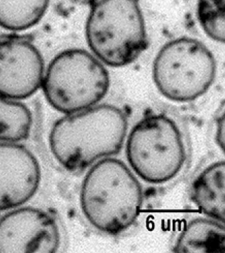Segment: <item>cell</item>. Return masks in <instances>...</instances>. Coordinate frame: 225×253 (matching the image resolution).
Listing matches in <instances>:
<instances>
[{"mask_svg":"<svg viewBox=\"0 0 225 253\" xmlns=\"http://www.w3.org/2000/svg\"><path fill=\"white\" fill-rule=\"evenodd\" d=\"M125 113L111 104L93 106L61 118L50 134V148L67 170L88 168L101 159L117 154L126 136Z\"/></svg>","mask_w":225,"mask_h":253,"instance_id":"1","label":"cell"},{"mask_svg":"<svg viewBox=\"0 0 225 253\" xmlns=\"http://www.w3.org/2000/svg\"><path fill=\"white\" fill-rule=\"evenodd\" d=\"M82 212L96 229L118 235L137 220L143 204L140 183L119 160L105 158L90 169L82 183Z\"/></svg>","mask_w":225,"mask_h":253,"instance_id":"2","label":"cell"},{"mask_svg":"<svg viewBox=\"0 0 225 253\" xmlns=\"http://www.w3.org/2000/svg\"><path fill=\"white\" fill-rule=\"evenodd\" d=\"M85 34L99 60L112 67L128 65L147 48L146 24L137 0H97L89 13Z\"/></svg>","mask_w":225,"mask_h":253,"instance_id":"3","label":"cell"},{"mask_svg":"<svg viewBox=\"0 0 225 253\" xmlns=\"http://www.w3.org/2000/svg\"><path fill=\"white\" fill-rule=\"evenodd\" d=\"M47 100L59 112L83 111L104 99L110 87L107 69L86 50H64L52 59L43 76Z\"/></svg>","mask_w":225,"mask_h":253,"instance_id":"4","label":"cell"},{"mask_svg":"<svg viewBox=\"0 0 225 253\" xmlns=\"http://www.w3.org/2000/svg\"><path fill=\"white\" fill-rule=\"evenodd\" d=\"M215 58L199 40L181 38L162 47L153 64L160 93L171 101L188 102L204 95L214 83Z\"/></svg>","mask_w":225,"mask_h":253,"instance_id":"5","label":"cell"},{"mask_svg":"<svg viewBox=\"0 0 225 253\" xmlns=\"http://www.w3.org/2000/svg\"><path fill=\"white\" fill-rule=\"evenodd\" d=\"M126 154L134 172L146 182L154 184L175 177L186 159L179 127L163 114L148 115L134 126L127 138Z\"/></svg>","mask_w":225,"mask_h":253,"instance_id":"6","label":"cell"},{"mask_svg":"<svg viewBox=\"0 0 225 253\" xmlns=\"http://www.w3.org/2000/svg\"><path fill=\"white\" fill-rule=\"evenodd\" d=\"M55 218L46 211L26 207L0 219V253H52L60 246Z\"/></svg>","mask_w":225,"mask_h":253,"instance_id":"7","label":"cell"},{"mask_svg":"<svg viewBox=\"0 0 225 253\" xmlns=\"http://www.w3.org/2000/svg\"><path fill=\"white\" fill-rule=\"evenodd\" d=\"M42 57L31 41L20 36L0 40V95L27 98L41 86Z\"/></svg>","mask_w":225,"mask_h":253,"instance_id":"8","label":"cell"},{"mask_svg":"<svg viewBox=\"0 0 225 253\" xmlns=\"http://www.w3.org/2000/svg\"><path fill=\"white\" fill-rule=\"evenodd\" d=\"M40 179L39 162L28 148L17 142H0V211L31 200Z\"/></svg>","mask_w":225,"mask_h":253,"instance_id":"9","label":"cell"},{"mask_svg":"<svg viewBox=\"0 0 225 253\" xmlns=\"http://www.w3.org/2000/svg\"><path fill=\"white\" fill-rule=\"evenodd\" d=\"M225 162H218L206 168L193 181L191 200L200 212L224 223Z\"/></svg>","mask_w":225,"mask_h":253,"instance_id":"10","label":"cell"},{"mask_svg":"<svg viewBox=\"0 0 225 253\" xmlns=\"http://www.w3.org/2000/svg\"><path fill=\"white\" fill-rule=\"evenodd\" d=\"M174 252L225 253L224 223L212 218L193 219L180 234L174 246Z\"/></svg>","mask_w":225,"mask_h":253,"instance_id":"11","label":"cell"},{"mask_svg":"<svg viewBox=\"0 0 225 253\" xmlns=\"http://www.w3.org/2000/svg\"><path fill=\"white\" fill-rule=\"evenodd\" d=\"M50 0H0V26L24 31L38 24L46 13Z\"/></svg>","mask_w":225,"mask_h":253,"instance_id":"12","label":"cell"},{"mask_svg":"<svg viewBox=\"0 0 225 253\" xmlns=\"http://www.w3.org/2000/svg\"><path fill=\"white\" fill-rule=\"evenodd\" d=\"M33 115L27 106L0 95V142H18L29 137Z\"/></svg>","mask_w":225,"mask_h":253,"instance_id":"13","label":"cell"},{"mask_svg":"<svg viewBox=\"0 0 225 253\" xmlns=\"http://www.w3.org/2000/svg\"><path fill=\"white\" fill-rule=\"evenodd\" d=\"M197 14L206 34L214 41L224 43L225 0H198Z\"/></svg>","mask_w":225,"mask_h":253,"instance_id":"14","label":"cell"},{"mask_svg":"<svg viewBox=\"0 0 225 253\" xmlns=\"http://www.w3.org/2000/svg\"><path fill=\"white\" fill-rule=\"evenodd\" d=\"M217 129H216V141L221 150L225 151V111L218 117Z\"/></svg>","mask_w":225,"mask_h":253,"instance_id":"15","label":"cell"}]
</instances>
